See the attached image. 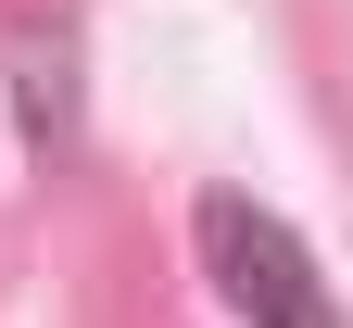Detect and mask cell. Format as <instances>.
<instances>
[{"instance_id": "1", "label": "cell", "mask_w": 353, "mask_h": 328, "mask_svg": "<svg viewBox=\"0 0 353 328\" xmlns=\"http://www.w3.org/2000/svg\"><path fill=\"white\" fill-rule=\"evenodd\" d=\"M202 278L240 328H341L316 253H303L290 215H265L252 190H202Z\"/></svg>"}]
</instances>
